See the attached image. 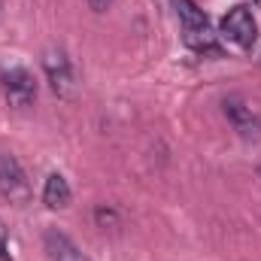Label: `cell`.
Instances as JSON below:
<instances>
[{"label":"cell","instance_id":"cell-1","mask_svg":"<svg viewBox=\"0 0 261 261\" xmlns=\"http://www.w3.org/2000/svg\"><path fill=\"white\" fill-rule=\"evenodd\" d=\"M173 6H176L179 24H182L186 46L195 49V52H216V37H213L206 12L197 6L195 0H173Z\"/></svg>","mask_w":261,"mask_h":261},{"label":"cell","instance_id":"cell-2","mask_svg":"<svg viewBox=\"0 0 261 261\" xmlns=\"http://www.w3.org/2000/svg\"><path fill=\"white\" fill-rule=\"evenodd\" d=\"M0 88H3L6 103L15 110H24L37 100V82L28 67H6L0 73Z\"/></svg>","mask_w":261,"mask_h":261},{"label":"cell","instance_id":"cell-3","mask_svg":"<svg viewBox=\"0 0 261 261\" xmlns=\"http://www.w3.org/2000/svg\"><path fill=\"white\" fill-rule=\"evenodd\" d=\"M222 37L237 49H252L258 40V21H255L252 9H246V6L228 9V15L222 18Z\"/></svg>","mask_w":261,"mask_h":261},{"label":"cell","instance_id":"cell-4","mask_svg":"<svg viewBox=\"0 0 261 261\" xmlns=\"http://www.w3.org/2000/svg\"><path fill=\"white\" fill-rule=\"evenodd\" d=\"M0 195L15 206H24L31 200V182H28L24 167L18 164V158L6 152H0Z\"/></svg>","mask_w":261,"mask_h":261},{"label":"cell","instance_id":"cell-5","mask_svg":"<svg viewBox=\"0 0 261 261\" xmlns=\"http://www.w3.org/2000/svg\"><path fill=\"white\" fill-rule=\"evenodd\" d=\"M43 73L58 97H70L76 91V73H73V64L64 49H49L43 55Z\"/></svg>","mask_w":261,"mask_h":261},{"label":"cell","instance_id":"cell-6","mask_svg":"<svg viewBox=\"0 0 261 261\" xmlns=\"http://www.w3.org/2000/svg\"><path fill=\"white\" fill-rule=\"evenodd\" d=\"M43 246H46L49 261H88L82 255V249L67 237L64 231H58V228H49L43 234Z\"/></svg>","mask_w":261,"mask_h":261},{"label":"cell","instance_id":"cell-7","mask_svg":"<svg viewBox=\"0 0 261 261\" xmlns=\"http://www.w3.org/2000/svg\"><path fill=\"white\" fill-rule=\"evenodd\" d=\"M222 110H225L228 122H231L237 130H243V134H255V130H261V122H258V116H255V110H252L243 97H225Z\"/></svg>","mask_w":261,"mask_h":261},{"label":"cell","instance_id":"cell-8","mask_svg":"<svg viewBox=\"0 0 261 261\" xmlns=\"http://www.w3.org/2000/svg\"><path fill=\"white\" fill-rule=\"evenodd\" d=\"M70 186H67V179L61 173H49L46 176V186H43V203L49 206V210H67L70 206Z\"/></svg>","mask_w":261,"mask_h":261},{"label":"cell","instance_id":"cell-9","mask_svg":"<svg viewBox=\"0 0 261 261\" xmlns=\"http://www.w3.org/2000/svg\"><path fill=\"white\" fill-rule=\"evenodd\" d=\"M94 219H97V225H100L103 231H107V225H113V228L119 225V216H116L110 206H97V210H94Z\"/></svg>","mask_w":261,"mask_h":261},{"label":"cell","instance_id":"cell-10","mask_svg":"<svg viewBox=\"0 0 261 261\" xmlns=\"http://www.w3.org/2000/svg\"><path fill=\"white\" fill-rule=\"evenodd\" d=\"M0 261H12V255H9V234H6L3 219H0Z\"/></svg>","mask_w":261,"mask_h":261},{"label":"cell","instance_id":"cell-11","mask_svg":"<svg viewBox=\"0 0 261 261\" xmlns=\"http://www.w3.org/2000/svg\"><path fill=\"white\" fill-rule=\"evenodd\" d=\"M85 3H88L94 12H107V9L113 6V0H85Z\"/></svg>","mask_w":261,"mask_h":261}]
</instances>
